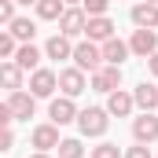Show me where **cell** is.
<instances>
[{"mask_svg": "<svg viewBox=\"0 0 158 158\" xmlns=\"http://www.w3.org/2000/svg\"><path fill=\"white\" fill-rule=\"evenodd\" d=\"M107 125H110V110H107V107H85V110L77 114L81 136H103Z\"/></svg>", "mask_w": 158, "mask_h": 158, "instance_id": "cell-1", "label": "cell"}, {"mask_svg": "<svg viewBox=\"0 0 158 158\" xmlns=\"http://www.w3.org/2000/svg\"><path fill=\"white\" fill-rule=\"evenodd\" d=\"M103 63H107V59H103V44H96V40H81V44H74V66H77V70L96 74Z\"/></svg>", "mask_w": 158, "mask_h": 158, "instance_id": "cell-2", "label": "cell"}, {"mask_svg": "<svg viewBox=\"0 0 158 158\" xmlns=\"http://www.w3.org/2000/svg\"><path fill=\"white\" fill-rule=\"evenodd\" d=\"M55 88H59V74H55V70H44V66H40V70L30 74V92H33L37 99H52Z\"/></svg>", "mask_w": 158, "mask_h": 158, "instance_id": "cell-3", "label": "cell"}, {"mask_svg": "<svg viewBox=\"0 0 158 158\" xmlns=\"http://www.w3.org/2000/svg\"><path fill=\"white\" fill-rule=\"evenodd\" d=\"M85 30H88V15H85V7H66L63 19H59V33L74 40V37H81Z\"/></svg>", "mask_w": 158, "mask_h": 158, "instance_id": "cell-4", "label": "cell"}, {"mask_svg": "<svg viewBox=\"0 0 158 158\" xmlns=\"http://www.w3.org/2000/svg\"><path fill=\"white\" fill-rule=\"evenodd\" d=\"M7 107H11V114H15V121H30L33 118V110H37V96L33 92H7Z\"/></svg>", "mask_w": 158, "mask_h": 158, "instance_id": "cell-5", "label": "cell"}, {"mask_svg": "<svg viewBox=\"0 0 158 158\" xmlns=\"http://www.w3.org/2000/svg\"><path fill=\"white\" fill-rule=\"evenodd\" d=\"M92 88H96V92H107V96H110V92H118V88H121V66L103 63V66L92 74Z\"/></svg>", "mask_w": 158, "mask_h": 158, "instance_id": "cell-6", "label": "cell"}, {"mask_svg": "<svg viewBox=\"0 0 158 158\" xmlns=\"http://www.w3.org/2000/svg\"><path fill=\"white\" fill-rule=\"evenodd\" d=\"M132 136H136V143H155L158 140V118H155V110H143L140 118H132Z\"/></svg>", "mask_w": 158, "mask_h": 158, "instance_id": "cell-7", "label": "cell"}, {"mask_svg": "<svg viewBox=\"0 0 158 158\" xmlns=\"http://www.w3.org/2000/svg\"><path fill=\"white\" fill-rule=\"evenodd\" d=\"M30 143H33L37 151H52V147H59V143H63V140H59V125H55V121L37 125V129L30 132Z\"/></svg>", "mask_w": 158, "mask_h": 158, "instance_id": "cell-8", "label": "cell"}, {"mask_svg": "<svg viewBox=\"0 0 158 158\" xmlns=\"http://www.w3.org/2000/svg\"><path fill=\"white\" fill-rule=\"evenodd\" d=\"M77 107H74V99L70 96H59V99H52V107H48V118L55 121V125H70V121H77Z\"/></svg>", "mask_w": 158, "mask_h": 158, "instance_id": "cell-9", "label": "cell"}, {"mask_svg": "<svg viewBox=\"0 0 158 158\" xmlns=\"http://www.w3.org/2000/svg\"><path fill=\"white\" fill-rule=\"evenodd\" d=\"M129 48H132V55H140V59H151L158 52V33L155 30H136L132 40H129Z\"/></svg>", "mask_w": 158, "mask_h": 158, "instance_id": "cell-10", "label": "cell"}, {"mask_svg": "<svg viewBox=\"0 0 158 158\" xmlns=\"http://www.w3.org/2000/svg\"><path fill=\"white\" fill-rule=\"evenodd\" d=\"M85 70H77V66H66V70H59V88H63V96H81L85 92Z\"/></svg>", "mask_w": 158, "mask_h": 158, "instance_id": "cell-11", "label": "cell"}, {"mask_svg": "<svg viewBox=\"0 0 158 158\" xmlns=\"http://www.w3.org/2000/svg\"><path fill=\"white\" fill-rule=\"evenodd\" d=\"M132 22H136V30H155L158 26V4H147V0H140V4H132Z\"/></svg>", "mask_w": 158, "mask_h": 158, "instance_id": "cell-12", "label": "cell"}, {"mask_svg": "<svg viewBox=\"0 0 158 158\" xmlns=\"http://www.w3.org/2000/svg\"><path fill=\"white\" fill-rule=\"evenodd\" d=\"M132 107H136V96L132 92H110L107 96V110H110V118H129L132 114Z\"/></svg>", "mask_w": 158, "mask_h": 158, "instance_id": "cell-13", "label": "cell"}, {"mask_svg": "<svg viewBox=\"0 0 158 158\" xmlns=\"http://www.w3.org/2000/svg\"><path fill=\"white\" fill-rule=\"evenodd\" d=\"M114 30H118V26H114L107 15H96V19H88V30H85V33H88V40L103 44V40H110V37H114Z\"/></svg>", "mask_w": 158, "mask_h": 158, "instance_id": "cell-14", "label": "cell"}, {"mask_svg": "<svg viewBox=\"0 0 158 158\" xmlns=\"http://www.w3.org/2000/svg\"><path fill=\"white\" fill-rule=\"evenodd\" d=\"M40 59H44V52L33 48V40H30V44H19V52H15V63H19L22 70H30V74L40 70Z\"/></svg>", "mask_w": 158, "mask_h": 158, "instance_id": "cell-15", "label": "cell"}, {"mask_svg": "<svg viewBox=\"0 0 158 158\" xmlns=\"http://www.w3.org/2000/svg\"><path fill=\"white\" fill-rule=\"evenodd\" d=\"M132 55V48L125 44V40H118V37H110V40H103V59L110 63V66H121L125 59Z\"/></svg>", "mask_w": 158, "mask_h": 158, "instance_id": "cell-16", "label": "cell"}, {"mask_svg": "<svg viewBox=\"0 0 158 158\" xmlns=\"http://www.w3.org/2000/svg\"><path fill=\"white\" fill-rule=\"evenodd\" d=\"M44 55H48V59H74V44H70V37H63V33L48 37V44H44Z\"/></svg>", "mask_w": 158, "mask_h": 158, "instance_id": "cell-17", "label": "cell"}, {"mask_svg": "<svg viewBox=\"0 0 158 158\" xmlns=\"http://www.w3.org/2000/svg\"><path fill=\"white\" fill-rule=\"evenodd\" d=\"M22 74H26V70H22L15 59H4V63H0V77L7 85V92H19V88H22Z\"/></svg>", "mask_w": 158, "mask_h": 158, "instance_id": "cell-18", "label": "cell"}, {"mask_svg": "<svg viewBox=\"0 0 158 158\" xmlns=\"http://www.w3.org/2000/svg\"><path fill=\"white\" fill-rule=\"evenodd\" d=\"M132 96H136V107H140V110H155V107H158V85H151V81L136 85Z\"/></svg>", "mask_w": 158, "mask_h": 158, "instance_id": "cell-19", "label": "cell"}, {"mask_svg": "<svg viewBox=\"0 0 158 158\" xmlns=\"http://www.w3.org/2000/svg\"><path fill=\"white\" fill-rule=\"evenodd\" d=\"M33 7H37V19H44V22H59L63 11H66V0H37Z\"/></svg>", "mask_w": 158, "mask_h": 158, "instance_id": "cell-20", "label": "cell"}, {"mask_svg": "<svg viewBox=\"0 0 158 158\" xmlns=\"http://www.w3.org/2000/svg\"><path fill=\"white\" fill-rule=\"evenodd\" d=\"M7 30L19 37V44H30V40H33V33H37V22H33V19H15Z\"/></svg>", "mask_w": 158, "mask_h": 158, "instance_id": "cell-21", "label": "cell"}, {"mask_svg": "<svg viewBox=\"0 0 158 158\" xmlns=\"http://www.w3.org/2000/svg\"><path fill=\"white\" fill-rule=\"evenodd\" d=\"M55 151H59V158H85V147H81V140H74V136L63 140Z\"/></svg>", "mask_w": 158, "mask_h": 158, "instance_id": "cell-22", "label": "cell"}, {"mask_svg": "<svg viewBox=\"0 0 158 158\" xmlns=\"http://www.w3.org/2000/svg\"><path fill=\"white\" fill-rule=\"evenodd\" d=\"M15 52H19V37H15L11 30H4V33H0V55H4V59H15Z\"/></svg>", "mask_w": 158, "mask_h": 158, "instance_id": "cell-23", "label": "cell"}, {"mask_svg": "<svg viewBox=\"0 0 158 158\" xmlns=\"http://www.w3.org/2000/svg\"><path fill=\"white\" fill-rule=\"evenodd\" d=\"M81 7H85V15H88V19H96V15H107V7H110V0H85Z\"/></svg>", "mask_w": 158, "mask_h": 158, "instance_id": "cell-24", "label": "cell"}, {"mask_svg": "<svg viewBox=\"0 0 158 158\" xmlns=\"http://www.w3.org/2000/svg\"><path fill=\"white\" fill-rule=\"evenodd\" d=\"M92 158H125L118 151V143H99V147H92Z\"/></svg>", "mask_w": 158, "mask_h": 158, "instance_id": "cell-25", "label": "cell"}, {"mask_svg": "<svg viewBox=\"0 0 158 158\" xmlns=\"http://www.w3.org/2000/svg\"><path fill=\"white\" fill-rule=\"evenodd\" d=\"M15 4H19V0H0V22H4V26H11V22L19 19V15H15Z\"/></svg>", "mask_w": 158, "mask_h": 158, "instance_id": "cell-26", "label": "cell"}, {"mask_svg": "<svg viewBox=\"0 0 158 158\" xmlns=\"http://www.w3.org/2000/svg\"><path fill=\"white\" fill-rule=\"evenodd\" d=\"M125 158H151V151H147V143H136V147L125 151Z\"/></svg>", "mask_w": 158, "mask_h": 158, "instance_id": "cell-27", "label": "cell"}, {"mask_svg": "<svg viewBox=\"0 0 158 158\" xmlns=\"http://www.w3.org/2000/svg\"><path fill=\"white\" fill-rule=\"evenodd\" d=\"M11 143H15V132H11V125L0 132V151H11Z\"/></svg>", "mask_w": 158, "mask_h": 158, "instance_id": "cell-28", "label": "cell"}, {"mask_svg": "<svg viewBox=\"0 0 158 158\" xmlns=\"http://www.w3.org/2000/svg\"><path fill=\"white\" fill-rule=\"evenodd\" d=\"M147 70H151V74H155V77H158V52H155V55H151V59H147Z\"/></svg>", "mask_w": 158, "mask_h": 158, "instance_id": "cell-29", "label": "cell"}, {"mask_svg": "<svg viewBox=\"0 0 158 158\" xmlns=\"http://www.w3.org/2000/svg\"><path fill=\"white\" fill-rule=\"evenodd\" d=\"M30 158H48V151H37V155H30Z\"/></svg>", "mask_w": 158, "mask_h": 158, "instance_id": "cell-30", "label": "cell"}, {"mask_svg": "<svg viewBox=\"0 0 158 158\" xmlns=\"http://www.w3.org/2000/svg\"><path fill=\"white\" fill-rule=\"evenodd\" d=\"M19 4H37V0H19Z\"/></svg>", "mask_w": 158, "mask_h": 158, "instance_id": "cell-31", "label": "cell"}, {"mask_svg": "<svg viewBox=\"0 0 158 158\" xmlns=\"http://www.w3.org/2000/svg\"><path fill=\"white\" fill-rule=\"evenodd\" d=\"M66 4H85V0H66Z\"/></svg>", "mask_w": 158, "mask_h": 158, "instance_id": "cell-32", "label": "cell"}, {"mask_svg": "<svg viewBox=\"0 0 158 158\" xmlns=\"http://www.w3.org/2000/svg\"><path fill=\"white\" fill-rule=\"evenodd\" d=\"M147 4H158V0H147Z\"/></svg>", "mask_w": 158, "mask_h": 158, "instance_id": "cell-33", "label": "cell"}]
</instances>
